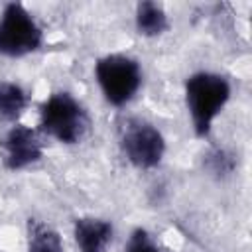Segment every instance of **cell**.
<instances>
[{
  "label": "cell",
  "mask_w": 252,
  "mask_h": 252,
  "mask_svg": "<svg viewBox=\"0 0 252 252\" xmlns=\"http://www.w3.org/2000/svg\"><path fill=\"white\" fill-rule=\"evenodd\" d=\"M0 154L8 169H24L41 158V142L35 130L18 124L4 136L0 144Z\"/></svg>",
  "instance_id": "6"
},
{
  "label": "cell",
  "mask_w": 252,
  "mask_h": 252,
  "mask_svg": "<svg viewBox=\"0 0 252 252\" xmlns=\"http://www.w3.org/2000/svg\"><path fill=\"white\" fill-rule=\"evenodd\" d=\"M28 252H63V244L59 234L49 224L39 220H30Z\"/></svg>",
  "instance_id": "10"
},
{
  "label": "cell",
  "mask_w": 252,
  "mask_h": 252,
  "mask_svg": "<svg viewBox=\"0 0 252 252\" xmlns=\"http://www.w3.org/2000/svg\"><path fill=\"white\" fill-rule=\"evenodd\" d=\"M167 16L163 8L156 2H140L136 10V28L142 35H159L167 30Z\"/></svg>",
  "instance_id": "8"
},
{
  "label": "cell",
  "mask_w": 252,
  "mask_h": 252,
  "mask_svg": "<svg viewBox=\"0 0 252 252\" xmlns=\"http://www.w3.org/2000/svg\"><path fill=\"white\" fill-rule=\"evenodd\" d=\"M26 106H28L26 91L12 81H0V118L14 122L24 112Z\"/></svg>",
  "instance_id": "9"
},
{
  "label": "cell",
  "mask_w": 252,
  "mask_h": 252,
  "mask_svg": "<svg viewBox=\"0 0 252 252\" xmlns=\"http://www.w3.org/2000/svg\"><path fill=\"white\" fill-rule=\"evenodd\" d=\"M39 126L63 144H75L85 136L89 116L69 93H55L39 108Z\"/></svg>",
  "instance_id": "2"
},
{
  "label": "cell",
  "mask_w": 252,
  "mask_h": 252,
  "mask_svg": "<svg viewBox=\"0 0 252 252\" xmlns=\"http://www.w3.org/2000/svg\"><path fill=\"white\" fill-rule=\"evenodd\" d=\"M41 41V28L32 14L20 2L8 4L0 18V55L22 57L39 49Z\"/></svg>",
  "instance_id": "4"
},
{
  "label": "cell",
  "mask_w": 252,
  "mask_h": 252,
  "mask_svg": "<svg viewBox=\"0 0 252 252\" xmlns=\"http://www.w3.org/2000/svg\"><path fill=\"white\" fill-rule=\"evenodd\" d=\"M120 142L126 158L142 169L156 167L165 152V142L159 130L138 118H132L122 126Z\"/></svg>",
  "instance_id": "5"
},
{
  "label": "cell",
  "mask_w": 252,
  "mask_h": 252,
  "mask_svg": "<svg viewBox=\"0 0 252 252\" xmlns=\"http://www.w3.org/2000/svg\"><path fill=\"white\" fill-rule=\"evenodd\" d=\"M94 75L104 98L114 104H126L140 89L142 71L136 59L126 55H106L94 65Z\"/></svg>",
  "instance_id": "3"
},
{
  "label": "cell",
  "mask_w": 252,
  "mask_h": 252,
  "mask_svg": "<svg viewBox=\"0 0 252 252\" xmlns=\"http://www.w3.org/2000/svg\"><path fill=\"white\" fill-rule=\"evenodd\" d=\"M75 240L79 252H104L112 238V224L102 219H77L75 220Z\"/></svg>",
  "instance_id": "7"
},
{
  "label": "cell",
  "mask_w": 252,
  "mask_h": 252,
  "mask_svg": "<svg viewBox=\"0 0 252 252\" xmlns=\"http://www.w3.org/2000/svg\"><path fill=\"white\" fill-rule=\"evenodd\" d=\"M230 96V85L217 73H195L185 83V100L197 136H207Z\"/></svg>",
  "instance_id": "1"
},
{
  "label": "cell",
  "mask_w": 252,
  "mask_h": 252,
  "mask_svg": "<svg viewBox=\"0 0 252 252\" xmlns=\"http://www.w3.org/2000/svg\"><path fill=\"white\" fill-rule=\"evenodd\" d=\"M126 252H161V248L154 242V238L144 228H136L128 238Z\"/></svg>",
  "instance_id": "11"
}]
</instances>
